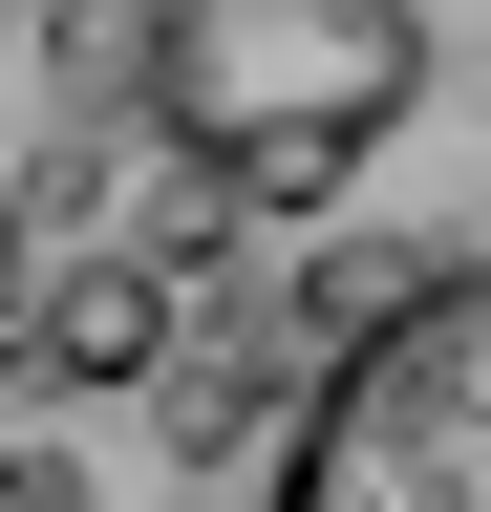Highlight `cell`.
Here are the masks:
<instances>
[{
    "label": "cell",
    "instance_id": "cell-2",
    "mask_svg": "<svg viewBox=\"0 0 491 512\" xmlns=\"http://www.w3.org/2000/svg\"><path fill=\"white\" fill-rule=\"evenodd\" d=\"M299 512H491V256H427L385 320H342L321 406L278 427Z\"/></svg>",
    "mask_w": 491,
    "mask_h": 512
},
{
    "label": "cell",
    "instance_id": "cell-1",
    "mask_svg": "<svg viewBox=\"0 0 491 512\" xmlns=\"http://www.w3.org/2000/svg\"><path fill=\"white\" fill-rule=\"evenodd\" d=\"M427 107V0H150L129 22V128L214 214H342Z\"/></svg>",
    "mask_w": 491,
    "mask_h": 512
},
{
    "label": "cell",
    "instance_id": "cell-5",
    "mask_svg": "<svg viewBox=\"0 0 491 512\" xmlns=\"http://www.w3.org/2000/svg\"><path fill=\"white\" fill-rule=\"evenodd\" d=\"M22 256H43V192H22V171H0V278H22Z\"/></svg>",
    "mask_w": 491,
    "mask_h": 512
},
{
    "label": "cell",
    "instance_id": "cell-4",
    "mask_svg": "<svg viewBox=\"0 0 491 512\" xmlns=\"http://www.w3.org/2000/svg\"><path fill=\"white\" fill-rule=\"evenodd\" d=\"M406 278H427V256H406V235H321V256H299V299H321V342H342V320H385Z\"/></svg>",
    "mask_w": 491,
    "mask_h": 512
},
{
    "label": "cell",
    "instance_id": "cell-3",
    "mask_svg": "<svg viewBox=\"0 0 491 512\" xmlns=\"http://www.w3.org/2000/svg\"><path fill=\"white\" fill-rule=\"evenodd\" d=\"M171 342H193V256L171 235L22 256V278H0V363H43V384H171Z\"/></svg>",
    "mask_w": 491,
    "mask_h": 512
}]
</instances>
